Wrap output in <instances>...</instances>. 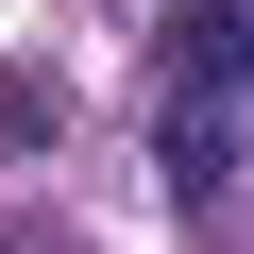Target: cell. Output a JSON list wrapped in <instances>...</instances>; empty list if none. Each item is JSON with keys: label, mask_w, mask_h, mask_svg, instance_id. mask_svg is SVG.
Wrapping results in <instances>:
<instances>
[{"label": "cell", "mask_w": 254, "mask_h": 254, "mask_svg": "<svg viewBox=\"0 0 254 254\" xmlns=\"http://www.w3.org/2000/svg\"><path fill=\"white\" fill-rule=\"evenodd\" d=\"M237 68H254V0H187L170 17V102H237Z\"/></svg>", "instance_id": "1"}, {"label": "cell", "mask_w": 254, "mask_h": 254, "mask_svg": "<svg viewBox=\"0 0 254 254\" xmlns=\"http://www.w3.org/2000/svg\"><path fill=\"white\" fill-rule=\"evenodd\" d=\"M170 187H187V203L237 187V102H170Z\"/></svg>", "instance_id": "2"}]
</instances>
